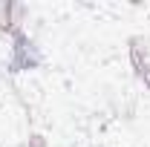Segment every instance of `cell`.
Returning a JSON list of instances; mask_svg holds the SVG:
<instances>
[{
    "instance_id": "cell-2",
    "label": "cell",
    "mask_w": 150,
    "mask_h": 147,
    "mask_svg": "<svg viewBox=\"0 0 150 147\" xmlns=\"http://www.w3.org/2000/svg\"><path fill=\"white\" fill-rule=\"evenodd\" d=\"M130 66L133 75L144 84V90H150V52H147V40L139 35H133L130 40Z\"/></svg>"
},
{
    "instance_id": "cell-3",
    "label": "cell",
    "mask_w": 150,
    "mask_h": 147,
    "mask_svg": "<svg viewBox=\"0 0 150 147\" xmlns=\"http://www.w3.org/2000/svg\"><path fill=\"white\" fill-rule=\"evenodd\" d=\"M29 147H46V139L40 133H29Z\"/></svg>"
},
{
    "instance_id": "cell-1",
    "label": "cell",
    "mask_w": 150,
    "mask_h": 147,
    "mask_svg": "<svg viewBox=\"0 0 150 147\" xmlns=\"http://www.w3.org/2000/svg\"><path fill=\"white\" fill-rule=\"evenodd\" d=\"M43 64V55L38 49V43L26 35L23 29L12 35V52H9V64L6 69L9 72H29V69H38Z\"/></svg>"
}]
</instances>
